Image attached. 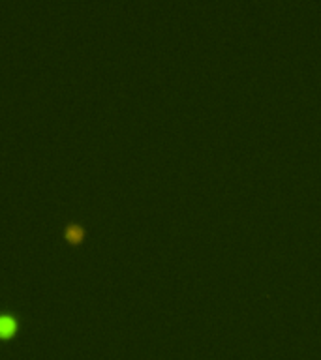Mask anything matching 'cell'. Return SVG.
I'll list each match as a JSON object with an SVG mask.
<instances>
[{
	"label": "cell",
	"mask_w": 321,
	"mask_h": 360,
	"mask_svg": "<svg viewBox=\"0 0 321 360\" xmlns=\"http://www.w3.org/2000/svg\"><path fill=\"white\" fill-rule=\"evenodd\" d=\"M19 330V321L14 313H0V339L12 338Z\"/></svg>",
	"instance_id": "cell-1"
},
{
	"label": "cell",
	"mask_w": 321,
	"mask_h": 360,
	"mask_svg": "<svg viewBox=\"0 0 321 360\" xmlns=\"http://www.w3.org/2000/svg\"><path fill=\"white\" fill-rule=\"evenodd\" d=\"M62 233H64V238L68 244H71V246H79V244L85 240L86 231L81 223H68V225H64Z\"/></svg>",
	"instance_id": "cell-2"
}]
</instances>
